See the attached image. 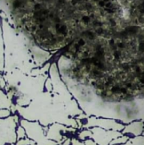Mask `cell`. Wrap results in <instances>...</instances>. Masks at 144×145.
Instances as JSON below:
<instances>
[{
	"label": "cell",
	"instance_id": "6da1fadb",
	"mask_svg": "<svg viewBox=\"0 0 144 145\" xmlns=\"http://www.w3.org/2000/svg\"><path fill=\"white\" fill-rule=\"evenodd\" d=\"M16 134H17V138L19 139H22L26 137V132H25V130L22 126H19L17 127L16 130Z\"/></svg>",
	"mask_w": 144,
	"mask_h": 145
},
{
	"label": "cell",
	"instance_id": "7a4b0ae2",
	"mask_svg": "<svg viewBox=\"0 0 144 145\" xmlns=\"http://www.w3.org/2000/svg\"><path fill=\"white\" fill-rule=\"evenodd\" d=\"M11 115V111L8 109L2 108L0 109V118H7Z\"/></svg>",
	"mask_w": 144,
	"mask_h": 145
},
{
	"label": "cell",
	"instance_id": "3957f363",
	"mask_svg": "<svg viewBox=\"0 0 144 145\" xmlns=\"http://www.w3.org/2000/svg\"><path fill=\"white\" fill-rule=\"evenodd\" d=\"M33 144L32 141H31L29 138L27 137H25V138H22V139H19L17 141V144L16 145H31Z\"/></svg>",
	"mask_w": 144,
	"mask_h": 145
},
{
	"label": "cell",
	"instance_id": "277c9868",
	"mask_svg": "<svg viewBox=\"0 0 144 145\" xmlns=\"http://www.w3.org/2000/svg\"><path fill=\"white\" fill-rule=\"evenodd\" d=\"M0 77H1V75H0Z\"/></svg>",
	"mask_w": 144,
	"mask_h": 145
}]
</instances>
